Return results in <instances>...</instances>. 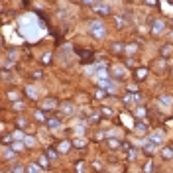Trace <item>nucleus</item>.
Instances as JSON below:
<instances>
[{"instance_id": "obj_27", "label": "nucleus", "mask_w": 173, "mask_h": 173, "mask_svg": "<svg viewBox=\"0 0 173 173\" xmlns=\"http://www.w3.org/2000/svg\"><path fill=\"white\" fill-rule=\"evenodd\" d=\"M12 171H16V173H18V171H26V167H24V165H18V163H16L14 167H12Z\"/></svg>"}, {"instance_id": "obj_5", "label": "nucleus", "mask_w": 173, "mask_h": 173, "mask_svg": "<svg viewBox=\"0 0 173 173\" xmlns=\"http://www.w3.org/2000/svg\"><path fill=\"white\" fill-rule=\"evenodd\" d=\"M45 124L51 128V130H55V128H61V120H59V118H47Z\"/></svg>"}, {"instance_id": "obj_23", "label": "nucleus", "mask_w": 173, "mask_h": 173, "mask_svg": "<svg viewBox=\"0 0 173 173\" xmlns=\"http://www.w3.org/2000/svg\"><path fill=\"white\" fill-rule=\"evenodd\" d=\"M106 93H108V91H100V89H98L97 93H94V97H97V98H104V97H106Z\"/></svg>"}, {"instance_id": "obj_28", "label": "nucleus", "mask_w": 173, "mask_h": 173, "mask_svg": "<svg viewBox=\"0 0 173 173\" xmlns=\"http://www.w3.org/2000/svg\"><path fill=\"white\" fill-rule=\"evenodd\" d=\"M14 138H16V140H22V138H24L22 130H16V132H14Z\"/></svg>"}, {"instance_id": "obj_16", "label": "nucleus", "mask_w": 173, "mask_h": 173, "mask_svg": "<svg viewBox=\"0 0 173 173\" xmlns=\"http://www.w3.org/2000/svg\"><path fill=\"white\" fill-rule=\"evenodd\" d=\"M161 157H163V159H169V157H173V150H171V148H165V150L161 151Z\"/></svg>"}, {"instance_id": "obj_29", "label": "nucleus", "mask_w": 173, "mask_h": 173, "mask_svg": "<svg viewBox=\"0 0 173 173\" xmlns=\"http://www.w3.org/2000/svg\"><path fill=\"white\" fill-rule=\"evenodd\" d=\"M102 114L104 116H112V108H102Z\"/></svg>"}, {"instance_id": "obj_11", "label": "nucleus", "mask_w": 173, "mask_h": 173, "mask_svg": "<svg viewBox=\"0 0 173 173\" xmlns=\"http://www.w3.org/2000/svg\"><path fill=\"white\" fill-rule=\"evenodd\" d=\"M38 163L42 165V167L45 169V171H47V167H49V157H47V155H42V157L38 159Z\"/></svg>"}, {"instance_id": "obj_18", "label": "nucleus", "mask_w": 173, "mask_h": 173, "mask_svg": "<svg viewBox=\"0 0 173 173\" xmlns=\"http://www.w3.org/2000/svg\"><path fill=\"white\" fill-rule=\"evenodd\" d=\"M171 51H173V47H171V45H163V47H161V55H163V57L169 55Z\"/></svg>"}, {"instance_id": "obj_37", "label": "nucleus", "mask_w": 173, "mask_h": 173, "mask_svg": "<svg viewBox=\"0 0 173 173\" xmlns=\"http://www.w3.org/2000/svg\"><path fill=\"white\" fill-rule=\"evenodd\" d=\"M151 169H154V167H151V163H146V167H144V171H151Z\"/></svg>"}, {"instance_id": "obj_22", "label": "nucleus", "mask_w": 173, "mask_h": 173, "mask_svg": "<svg viewBox=\"0 0 173 173\" xmlns=\"http://www.w3.org/2000/svg\"><path fill=\"white\" fill-rule=\"evenodd\" d=\"M16 124H18L20 128H26V126H28V124H26V120H24L22 116H20V118H16Z\"/></svg>"}, {"instance_id": "obj_35", "label": "nucleus", "mask_w": 173, "mask_h": 173, "mask_svg": "<svg viewBox=\"0 0 173 173\" xmlns=\"http://www.w3.org/2000/svg\"><path fill=\"white\" fill-rule=\"evenodd\" d=\"M32 77H33V79H42V73H39V71H36V73H33Z\"/></svg>"}, {"instance_id": "obj_3", "label": "nucleus", "mask_w": 173, "mask_h": 173, "mask_svg": "<svg viewBox=\"0 0 173 173\" xmlns=\"http://www.w3.org/2000/svg\"><path fill=\"white\" fill-rule=\"evenodd\" d=\"M93 8H94V12L100 14V16H108V14H110V6H108V4H100V2H98V4L93 6Z\"/></svg>"}, {"instance_id": "obj_39", "label": "nucleus", "mask_w": 173, "mask_h": 173, "mask_svg": "<svg viewBox=\"0 0 173 173\" xmlns=\"http://www.w3.org/2000/svg\"><path fill=\"white\" fill-rule=\"evenodd\" d=\"M91 122H98V114H93V116H91Z\"/></svg>"}, {"instance_id": "obj_34", "label": "nucleus", "mask_w": 173, "mask_h": 173, "mask_svg": "<svg viewBox=\"0 0 173 173\" xmlns=\"http://www.w3.org/2000/svg\"><path fill=\"white\" fill-rule=\"evenodd\" d=\"M146 4L148 6H157V0H146Z\"/></svg>"}, {"instance_id": "obj_12", "label": "nucleus", "mask_w": 173, "mask_h": 173, "mask_svg": "<svg viewBox=\"0 0 173 173\" xmlns=\"http://www.w3.org/2000/svg\"><path fill=\"white\" fill-rule=\"evenodd\" d=\"M71 144H73V142H61V144L57 146V150H59L61 154H65V151H67V150H69V148H71Z\"/></svg>"}, {"instance_id": "obj_1", "label": "nucleus", "mask_w": 173, "mask_h": 173, "mask_svg": "<svg viewBox=\"0 0 173 173\" xmlns=\"http://www.w3.org/2000/svg\"><path fill=\"white\" fill-rule=\"evenodd\" d=\"M91 33H93V38L102 39L104 38V26H102V22H93V24H91Z\"/></svg>"}, {"instance_id": "obj_10", "label": "nucleus", "mask_w": 173, "mask_h": 173, "mask_svg": "<svg viewBox=\"0 0 173 173\" xmlns=\"http://www.w3.org/2000/svg\"><path fill=\"white\" fill-rule=\"evenodd\" d=\"M61 110H63L65 114H71L73 110H75V106H73L71 102H63V104H61Z\"/></svg>"}, {"instance_id": "obj_26", "label": "nucleus", "mask_w": 173, "mask_h": 173, "mask_svg": "<svg viewBox=\"0 0 173 173\" xmlns=\"http://www.w3.org/2000/svg\"><path fill=\"white\" fill-rule=\"evenodd\" d=\"M8 98H10V100H16V98H18V93H16V91H10V93H8Z\"/></svg>"}, {"instance_id": "obj_7", "label": "nucleus", "mask_w": 173, "mask_h": 173, "mask_svg": "<svg viewBox=\"0 0 173 173\" xmlns=\"http://www.w3.org/2000/svg\"><path fill=\"white\" fill-rule=\"evenodd\" d=\"M146 77H148V69H144V67L136 69V81H144Z\"/></svg>"}, {"instance_id": "obj_25", "label": "nucleus", "mask_w": 173, "mask_h": 173, "mask_svg": "<svg viewBox=\"0 0 173 173\" xmlns=\"http://www.w3.org/2000/svg\"><path fill=\"white\" fill-rule=\"evenodd\" d=\"M83 4L85 6H97L98 2H97V0H83Z\"/></svg>"}, {"instance_id": "obj_17", "label": "nucleus", "mask_w": 173, "mask_h": 173, "mask_svg": "<svg viewBox=\"0 0 173 173\" xmlns=\"http://www.w3.org/2000/svg\"><path fill=\"white\" fill-rule=\"evenodd\" d=\"M161 30H163V22H155L154 28H151V32H154V33H159Z\"/></svg>"}, {"instance_id": "obj_15", "label": "nucleus", "mask_w": 173, "mask_h": 173, "mask_svg": "<svg viewBox=\"0 0 173 173\" xmlns=\"http://www.w3.org/2000/svg\"><path fill=\"white\" fill-rule=\"evenodd\" d=\"M14 140H16V138H14V132H12V134H6L4 138H2V144H4V146H8V144H12Z\"/></svg>"}, {"instance_id": "obj_38", "label": "nucleus", "mask_w": 173, "mask_h": 173, "mask_svg": "<svg viewBox=\"0 0 173 173\" xmlns=\"http://www.w3.org/2000/svg\"><path fill=\"white\" fill-rule=\"evenodd\" d=\"M24 108V102H16V110H22Z\"/></svg>"}, {"instance_id": "obj_33", "label": "nucleus", "mask_w": 173, "mask_h": 173, "mask_svg": "<svg viewBox=\"0 0 173 173\" xmlns=\"http://www.w3.org/2000/svg\"><path fill=\"white\" fill-rule=\"evenodd\" d=\"M144 114H146L144 108H138V110H136V116H144Z\"/></svg>"}, {"instance_id": "obj_13", "label": "nucleus", "mask_w": 173, "mask_h": 173, "mask_svg": "<svg viewBox=\"0 0 173 173\" xmlns=\"http://www.w3.org/2000/svg\"><path fill=\"white\" fill-rule=\"evenodd\" d=\"M114 26H116V28H124V26H126V20L122 18V16H114Z\"/></svg>"}, {"instance_id": "obj_40", "label": "nucleus", "mask_w": 173, "mask_h": 173, "mask_svg": "<svg viewBox=\"0 0 173 173\" xmlns=\"http://www.w3.org/2000/svg\"><path fill=\"white\" fill-rule=\"evenodd\" d=\"M97 2H102V0H97Z\"/></svg>"}, {"instance_id": "obj_30", "label": "nucleus", "mask_w": 173, "mask_h": 173, "mask_svg": "<svg viewBox=\"0 0 173 173\" xmlns=\"http://www.w3.org/2000/svg\"><path fill=\"white\" fill-rule=\"evenodd\" d=\"M136 128H138V130H142V132H146V124H144V122H138V124H136Z\"/></svg>"}, {"instance_id": "obj_19", "label": "nucleus", "mask_w": 173, "mask_h": 173, "mask_svg": "<svg viewBox=\"0 0 173 173\" xmlns=\"http://www.w3.org/2000/svg\"><path fill=\"white\" fill-rule=\"evenodd\" d=\"M108 146H110L112 150H116V148H122V144H120V142H116V140H108Z\"/></svg>"}, {"instance_id": "obj_9", "label": "nucleus", "mask_w": 173, "mask_h": 173, "mask_svg": "<svg viewBox=\"0 0 173 173\" xmlns=\"http://www.w3.org/2000/svg\"><path fill=\"white\" fill-rule=\"evenodd\" d=\"M112 77H114L116 81H122V79H126V71H122V69H114Z\"/></svg>"}, {"instance_id": "obj_14", "label": "nucleus", "mask_w": 173, "mask_h": 173, "mask_svg": "<svg viewBox=\"0 0 173 173\" xmlns=\"http://www.w3.org/2000/svg\"><path fill=\"white\" fill-rule=\"evenodd\" d=\"M57 151H59V150H55V148H49L45 155H47L49 159H57V157H59V154H57Z\"/></svg>"}, {"instance_id": "obj_24", "label": "nucleus", "mask_w": 173, "mask_h": 173, "mask_svg": "<svg viewBox=\"0 0 173 173\" xmlns=\"http://www.w3.org/2000/svg\"><path fill=\"white\" fill-rule=\"evenodd\" d=\"M146 154H155V151H154V142H151V144H148V146H146Z\"/></svg>"}, {"instance_id": "obj_8", "label": "nucleus", "mask_w": 173, "mask_h": 173, "mask_svg": "<svg viewBox=\"0 0 173 173\" xmlns=\"http://www.w3.org/2000/svg\"><path fill=\"white\" fill-rule=\"evenodd\" d=\"M45 110H43V108H39V110H36V112H33V118H36V120L38 122H47V118H45Z\"/></svg>"}, {"instance_id": "obj_20", "label": "nucleus", "mask_w": 173, "mask_h": 173, "mask_svg": "<svg viewBox=\"0 0 173 173\" xmlns=\"http://www.w3.org/2000/svg\"><path fill=\"white\" fill-rule=\"evenodd\" d=\"M12 150H14V151H22V150H24V144H18V142H12Z\"/></svg>"}, {"instance_id": "obj_6", "label": "nucleus", "mask_w": 173, "mask_h": 173, "mask_svg": "<svg viewBox=\"0 0 173 173\" xmlns=\"http://www.w3.org/2000/svg\"><path fill=\"white\" fill-rule=\"evenodd\" d=\"M26 171H32V173H42V171H45V169H43L39 163H30L28 167H26Z\"/></svg>"}, {"instance_id": "obj_4", "label": "nucleus", "mask_w": 173, "mask_h": 173, "mask_svg": "<svg viewBox=\"0 0 173 173\" xmlns=\"http://www.w3.org/2000/svg\"><path fill=\"white\" fill-rule=\"evenodd\" d=\"M110 49H112V53H124L126 45H124V42H112L110 43Z\"/></svg>"}, {"instance_id": "obj_32", "label": "nucleus", "mask_w": 173, "mask_h": 173, "mask_svg": "<svg viewBox=\"0 0 173 173\" xmlns=\"http://www.w3.org/2000/svg\"><path fill=\"white\" fill-rule=\"evenodd\" d=\"M75 169H77V171H83V169H85V163H83V161H79V163L75 165Z\"/></svg>"}, {"instance_id": "obj_36", "label": "nucleus", "mask_w": 173, "mask_h": 173, "mask_svg": "<svg viewBox=\"0 0 173 173\" xmlns=\"http://www.w3.org/2000/svg\"><path fill=\"white\" fill-rule=\"evenodd\" d=\"M122 148H124V150H132V146L128 144V142H124V144H122Z\"/></svg>"}, {"instance_id": "obj_31", "label": "nucleus", "mask_w": 173, "mask_h": 173, "mask_svg": "<svg viewBox=\"0 0 173 173\" xmlns=\"http://www.w3.org/2000/svg\"><path fill=\"white\" fill-rule=\"evenodd\" d=\"M126 65H128V67H134V65H136V61L132 59V57H128V59H126Z\"/></svg>"}, {"instance_id": "obj_2", "label": "nucleus", "mask_w": 173, "mask_h": 173, "mask_svg": "<svg viewBox=\"0 0 173 173\" xmlns=\"http://www.w3.org/2000/svg\"><path fill=\"white\" fill-rule=\"evenodd\" d=\"M42 108L45 110V112L55 110V108H57V100H55V98H47V100H43V102H42Z\"/></svg>"}, {"instance_id": "obj_21", "label": "nucleus", "mask_w": 173, "mask_h": 173, "mask_svg": "<svg viewBox=\"0 0 173 173\" xmlns=\"http://www.w3.org/2000/svg\"><path fill=\"white\" fill-rule=\"evenodd\" d=\"M73 146H77V148H85V140H79V138H75V140H73Z\"/></svg>"}]
</instances>
